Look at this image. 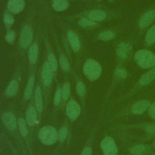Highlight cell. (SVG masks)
Segmentation results:
<instances>
[{
  "label": "cell",
  "instance_id": "5b68a950",
  "mask_svg": "<svg viewBox=\"0 0 155 155\" xmlns=\"http://www.w3.org/2000/svg\"><path fill=\"white\" fill-rule=\"evenodd\" d=\"M33 38V33L31 27L28 25L24 26L20 36V45L23 48H27L30 44Z\"/></svg>",
  "mask_w": 155,
  "mask_h": 155
},
{
  "label": "cell",
  "instance_id": "7c38bea8",
  "mask_svg": "<svg viewBox=\"0 0 155 155\" xmlns=\"http://www.w3.org/2000/svg\"><path fill=\"white\" fill-rule=\"evenodd\" d=\"M68 41L74 51H78L80 48V42L77 35L72 31H69L67 33Z\"/></svg>",
  "mask_w": 155,
  "mask_h": 155
},
{
  "label": "cell",
  "instance_id": "d590c367",
  "mask_svg": "<svg viewBox=\"0 0 155 155\" xmlns=\"http://www.w3.org/2000/svg\"><path fill=\"white\" fill-rule=\"evenodd\" d=\"M149 114L151 118L155 120V102L150 106L149 109Z\"/></svg>",
  "mask_w": 155,
  "mask_h": 155
},
{
  "label": "cell",
  "instance_id": "8d00e7d4",
  "mask_svg": "<svg viewBox=\"0 0 155 155\" xmlns=\"http://www.w3.org/2000/svg\"><path fill=\"white\" fill-rule=\"evenodd\" d=\"M81 155H91V149L90 147H87L83 150Z\"/></svg>",
  "mask_w": 155,
  "mask_h": 155
},
{
  "label": "cell",
  "instance_id": "cb8c5ba5",
  "mask_svg": "<svg viewBox=\"0 0 155 155\" xmlns=\"http://www.w3.org/2000/svg\"><path fill=\"white\" fill-rule=\"evenodd\" d=\"M145 150V147L143 145H137L130 148V152L134 155H141Z\"/></svg>",
  "mask_w": 155,
  "mask_h": 155
},
{
  "label": "cell",
  "instance_id": "4dcf8cb0",
  "mask_svg": "<svg viewBox=\"0 0 155 155\" xmlns=\"http://www.w3.org/2000/svg\"><path fill=\"white\" fill-rule=\"evenodd\" d=\"M61 96H62V90L61 88H58L55 92L54 97V104L55 105H58L59 104Z\"/></svg>",
  "mask_w": 155,
  "mask_h": 155
},
{
  "label": "cell",
  "instance_id": "5bb4252c",
  "mask_svg": "<svg viewBox=\"0 0 155 155\" xmlns=\"http://www.w3.org/2000/svg\"><path fill=\"white\" fill-rule=\"evenodd\" d=\"M155 78V67L143 74L139 80L141 85H145L151 82Z\"/></svg>",
  "mask_w": 155,
  "mask_h": 155
},
{
  "label": "cell",
  "instance_id": "484cf974",
  "mask_svg": "<svg viewBox=\"0 0 155 155\" xmlns=\"http://www.w3.org/2000/svg\"><path fill=\"white\" fill-rule=\"evenodd\" d=\"M70 84L68 82H66L62 88V98L64 101H66L68 99L70 96Z\"/></svg>",
  "mask_w": 155,
  "mask_h": 155
},
{
  "label": "cell",
  "instance_id": "836d02e7",
  "mask_svg": "<svg viewBox=\"0 0 155 155\" xmlns=\"http://www.w3.org/2000/svg\"><path fill=\"white\" fill-rule=\"evenodd\" d=\"M15 38V33L13 31H9L6 35V41L8 43H13Z\"/></svg>",
  "mask_w": 155,
  "mask_h": 155
},
{
  "label": "cell",
  "instance_id": "9a60e30c",
  "mask_svg": "<svg viewBox=\"0 0 155 155\" xmlns=\"http://www.w3.org/2000/svg\"><path fill=\"white\" fill-rule=\"evenodd\" d=\"M131 49V47L130 45L125 43H120L117 48L116 53L120 58L124 59L127 56Z\"/></svg>",
  "mask_w": 155,
  "mask_h": 155
},
{
  "label": "cell",
  "instance_id": "8fae6325",
  "mask_svg": "<svg viewBox=\"0 0 155 155\" xmlns=\"http://www.w3.org/2000/svg\"><path fill=\"white\" fill-rule=\"evenodd\" d=\"M150 106V102L148 101H140L136 102L132 108V112L134 114H139L143 113Z\"/></svg>",
  "mask_w": 155,
  "mask_h": 155
},
{
  "label": "cell",
  "instance_id": "ffe728a7",
  "mask_svg": "<svg viewBox=\"0 0 155 155\" xmlns=\"http://www.w3.org/2000/svg\"><path fill=\"white\" fill-rule=\"evenodd\" d=\"M38 48L36 44H34L31 46L28 51V58L31 63L35 64L38 58Z\"/></svg>",
  "mask_w": 155,
  "mask_h": 155
},
{
  "label": "cell",
  "instance_id": "d6a6232c",
  "mask_svg": "<svg viewBox=\"0 0 155 155\" xmlns=\"http://www.w3.org/2000/svg\"><path fill=\"white\" fill-rule=\"evenodd\" d=\"M115 74L119 78H125L127 76V71L124 68H118L115 71Z\"/></svg>",
  "mask_w": 155,
  "mask_h": 155
},
{
  "label": "cell",
  "instance_id": "9c48e42d",
  "mask_svg": "<svg viewBox=\"0 0 155 155\" xmlns=\"http://www.w3.org/2000/svg\"><path fill=\"white\" fill-rule=\"evenodd\" d=\"M42 78L44 85L48 86L52 81V70L48 62H46L42 68Z\"/></svg>",
  "mask_w": 155,
  "mask_h": 155
},
{
  "label": "cell",
  "instance_id": "44dd1931",
  "mask_svg": "<svg viewBox=\"0 0 155 155\" xmlns=\"http://www.w3.org/2000/svg\"><path fill=\"white\" fill-rule=\"evenodd\" d=\"M34 76L31 75L30 76V78L28 79L27 85L26 86V88L25 89L24 91V98L25 99H28L31 94V92H32V89H33V84H34Z\"/></svg>",
  "mask_w": 155,
  "mask_h": 155
},
{
  "label": "cell",
  "instance_id": "277c9868",
  "mask_svg": "<svg viewBox=\"0 0 155 155\" xmlns=\"http://www.w3.org/2000/svg\"><path fill=\"white\" fill-rule=\"evenodd\" d=\"M101 147L104 155H116L117 153V147L111 137H105L101 143Z\"/></svg>",
  "mask_w": 155,
  "mask_h": 155
},
{
  "label": "cell",
  "instance_id": "f546056e",
  "mask_svg": "<svg viewBox=\"0 0 155 155\" xmlns=\"http://www.w3.org/2000/svg\"><path fill=\"white\" fill-rule=\"evenodd\" d=\"M76 91L80 97H82L85 92V87L82 82H78L76 85Z\"/></svg>",
  "mask_w": 155,
  "mask_h": 155
},
{
  "label": "cell",
  "instance_id": "ac0fdd59",
  "mask_svg": "<svg viewBox=\"0 0 155 155\" xmlns=\"http://www.w3.org/2000/svg\"><path fill=\"white\" fill-rule=\"evenodd\" d=\"M52 6L56 11H63L67 8L68 2L67 0H53Z\"/></svg>",
  "mask_w": 155,
  "mask_h": 155
},
{
  "label": "cell",
  "instance_id": "d4e9b609",
  "mask_svg": "<svg viewBox=\"0 0 155 155\" xmlns=\"http://www.w3.org/2000/svg\"><path fill=\"white\" fill-rule=\"evenodd\" d=\"M48 62L50 65L51 70L53 71H55L58 68V63L54 56L52 53H49L48 55Z\"/></svg>",
  "mask_w": 155,
  "mask_h": 155
},
{
  "label": "cell",
  "instance_id": "6da1fadb",
  "mask_svg": "<svg viewBox=\"0 0 155 155\" xmlns=\"http://www.w3.org/2000/svg\"><path fill=\"white\" fill-rule=\"evenodd\" d=\"M134 60L141 67L148 68L155 65L154 54L147 50H140L134 54Z\"/></svg>",
  "mask_w": 155,
  "mask_h": 155
},
{
  "label": "cell",
  "instance_id": "52a82bcc",
  "mask_svg": "<svg viewBox=\"0 0 155 155\" xmlns=\"http://www.w3.org/2000/svg\"><path fill=\"white\" fill-rule=\"evenodd\" d=\"M2 119L5 126L10 130H14L16 127V119L13 114L10 112L4 113Z\"/></svg>",
  "mask_w": 155,
  "mask_h": 155
},
{
  "label": "cell",
  "instance_id": "83f0119b",
  "mask_svg": "<svg viewBox=\"0 0 155 155\" xmlns=\"http://www.w3.org/2000/svg\"><path fill=\"white\" fill-rule=\"evenodd\" d=\"M59 62H60V65H61V68L64 71H68V70L69 68V64H68V61L67 59L66 58V57L64 56V55H62L60 57Z\"/></svg>",
  "mask_w": 155,
  "mask_h": 155
},
{
  "label": "cell",
  "instance_id": "4316f807",
  "mask_svg": "<svg viewBox=\"0 0 155 155\" xmlns=\"http://www.w3.org/2000/svg\"><path fill=\"white\" fill-rule=\"evenodd\" d=\"M114 33L111 31H104L99 34V38L103 41H108L114 38Z\"/></svg>",
  "mask_w": 155,
  "mask_h": 155
},
{
  "label": "cell",
  "instance_id": "1f68e13d",
  "mask_svg": "<svg viewBox=\"0 0 155 155\" xmlns=\"http://www.w3.org/2000/svg\"><path fill=\"white\" fill-rule=\"evenodd\" d=\"M79 24L84 27H87V26H92L96 24V22H93V21L89 20L88 19L85 18H82L79 21Z\"/></svg>",
  "mask_w": 155,
  "mask_h": 155
},
{
  "label": "cell",
  "instance_id": "8992f818",
  "mask_svg": "<svg viewBox=\"0 0 155 155\" xmlns=\"http://www.w3.org/2000/svg\"><path fill=\"white\" fill-rule=\"evenodd\" d=\"M66 113L68 117L72 120L78 118L81 113V108L76 101L71 99L68 101L66 107Z\"/></svg>",
  "mask_w": 155,
  "mask_h": 155
},
{
  "label": "cell",
  "instance_id": "4fadbf2b",
  "mask_svg": "<svg viewBox=\"0 0 155 155\" xmlns=\"http://www.w3.org/2000/svg\"><path fill=\"white\" fill-rule=\"evenodd\" d=\"M26 120L30 126L35 124L36 120V111L34 107L30 106L28 108L26 113Z\"/></svg>",
  "mask_w": 155,
  "mask_h": 155
},
{
  "label": "cell",
  "instance_id": "603a6c76",
  "mask_svg": "<svg viewBox=\"0 0 155 155\" xmlns=\"http://www.w3.org/2000/svg\"><path fill=\"white\" fill-rule=\"evenodd\" d=\"M145 39L148 44H153L155 42V25L151 27L148 31Z\"/></svg>",
  "mask_w": 155,
  "mask_h": 155
},
{
  "label": "cell",
  "instance_id": "74e56055",
  "mask_svg": "<svg viewBox=\"0 0 155 155\" xmlns=\"http://www.w3.org/2000/svg\"><path fill=\"white\" fill-rule=\"evenodd\" d=\"M145 130L147 132L150 133H155V126H153V125L147 126L145 128Z\"/></svg>",
  "mask_w": 155,
  "mask_h": 155
},
{
  "label": "cell",
  "instance_id": "d6986e66",
  "mask_svg": "<svg viewBox=\"0 0 155 155\" xmlns=\"http://www.w3.org/2000/svg\"><path fill=\"white\" fill-rule=\"evenodd\" d=\"M89 18L93 21H99L105 19V14L102 10H94L90 12L89 13Z\"/></svg>",
  "mask_w": 155,
  "mask_h": 155
},
{
  "label": "cell",
  "instance_id": "f35d334b",
  "mask_svg": "<svg viewBox=\"0 0 155 155\" xmlns=\"http://www.w3.org/2000/svg\"><path fill=\"white\" fill-rule=\"evenodd\" d=\"M154 147H155V142H154Z\"/></svg>",
  "mask_w": 155,
  "mask_h": 155
},
{
  "label": "cell",
  "instance_id": "e0dca14e",
  "mask_svg": "<svg viewBox=\"0 0 155 155\" xmlns=\"http://www.w3.org/2000/svg\"><path fill=\"white\" fill-rule=\"evenodd\" d=\"M18 90V83L16 81H12L8 84L6 90L5 94L8 96H13L15 95Z\"/></svg>",
  "mask_w": 155,
  "mask_h": 155
},
{
  "label": "cell",
  "instance_id": "3957f363",
  "mask_svg": "<svg viewBox=\"0 0 155 155\" xmlns=\"http://www.w3.org/2000/svg\"><path fill=\"white\" fill-rule=\"evenodd\" d=\"M83 70L85 76L91 81L96 80L101 74L100 64L93 59H88L85 62Z\"/></svg>",
  "mask_w": 155,
  "mask_h": 155
},
{
  "label": "cell",
  "instance_id": "7402d4cb",
  "mask_svg": "<svg viewBox=\"0 0 155 155\" xmlns=\"http://www.w3.org/2000/svg\"><path fill=\"white\" fill-rule=\"evenodd\" d=\"M18 123L21 134L23 136H26L28 134V129L27 127L25 120L23 118H19Z\"/></svg>",
  "mask_w": 155,
  "mask_h": 155
},
{
  "label": "cell",
  "instance_id": "e575fe53",
  "mask_svg": "<svg viewBox=\"0 0 155 155\" xmlns=\"http://www.w3.org/2000/svg\"><path fill=\"white\" fill-rule=\"evenodd\" d=\"M4 22L8 25H12L13 22H14V18L13 17L10 15V14H6L4 15Z\"/></svg>",
  "mask_w": 155,
  "mask_h": 155
},
{
  "label": "cell",
  "instance_id": "7a4b0ae2",
  "mask_svg": "<svg viewBox=\"0 0 155 155\" xmlns=\"http://www.w3.org/2000/svg\"><path fill=\"white\" fill-rule=\"evenodd\" d=\"M38 137L42 143L47 145H51L57 141L58 133L54 127L47 125L42 127L39 130Z\"/></svg>",
  "mask_w": 155,
  "mask_h": 155
},
{
  "label": "cell",
  "instance_id": "ba28073f",
  "mask_svg": "<svg viewBox=\"0 0 155 155\" xmlns=\"http://www.w3.org/2000/svg\"><path fill=\"white\" fill-rule=\"evenodd\" d=\"M24 0H9L8 8L13 13L16 14L21 12L24 8Z\"/></svg>",
  "mask_w": 155,
  "mask_h": 155
},
{
  "label": "cell",
  "instance_id": "f1b7e54d",
  "mask_svg": "<svg viewBox=\"0 0 155 155\" xmlns=\"http://www.w3.org/2000/svg\"><path fill=\"white\" fill-rule=\"evenodd\" d=\"M67 133H68V130L67 127H63L62 128H61L58 133V139L59 140L60 142H63L65 140L67 136Z\"/></svg>",
  "mask_w": 155,
  "mask_h": 155
},
{
  "label": "cell",
  "instance_id": "2e32d148",
  "mask_svg": "<svg viewBox=\"0 0 155 155\" xmlns=\"http://www.w3.org/2000/svg\"><path fill=\"white\" fill-rule=\"evenodd\" d=\"M35 105L36 110L38 112L41 113L43 109V102L42 98V91L40 87H38L35 90Z\"/></svg>",
  "mask_w": 155,
  "mask_h": 155
},
{
  "label": "cell",
  "instance_id": "30bf717a",
  "mask_svg": "<svg viewBox=\"0 0 155 155\" xmlns=\"http://www.w3.org/2000/svg\"><path fill=\"white\" fill-rule=\"evenodd\" d=\"M155 18V12L150 10L146 13L140 19L139 21V26L140 28H145L149 25Z\"/></svg>",
  "mask_w": 155,
  "mask_h": 155
}]
</instances>
